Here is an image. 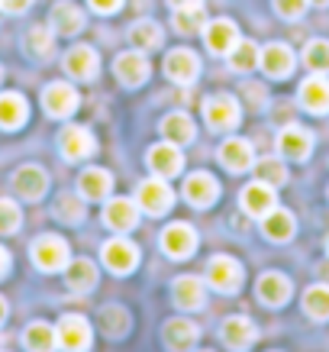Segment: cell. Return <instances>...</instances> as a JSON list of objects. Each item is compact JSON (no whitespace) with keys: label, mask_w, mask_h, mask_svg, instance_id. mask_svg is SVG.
I'll return each instance as SVG.
<instances>
[{"label":"cell","mask_w":329,"mask_h":352,"mask_svg":"<svg viewBox=\"0 0 329 352\" xmlns=\"http://www.w3.org/2000/svg\"><path fill=\"white\" fill-rule=\"evenodd\" d=\"M126 323H129V317L123 314V307H117V304H110V307L100 310V330H104L106 336H113V340L123 336Z\"/></svg>","instance_id":"41"},{"label":"cell","mask_w":329,"mask_h":352,"mask_svg":"<svg viewBox=\"0 0 329 352\" xmlns=\"http://www.w3.org/2000/svg\"><path fill=\"white\" fill-rule=\"evenodd\" d=\"M65 72L78 81H94V75L100 72V58L91 45H75L71 52L65 55Z\"/></svg>","instance_id":"15"},{"label":"cell","mask_w":329,"mask_h":352,"mask_svg":"<svg viewBox=\"0 0 329 352\" xmlns=\"http://www.w3.org/2000/svg\"><path fill=\"white\" fill-rule=\"evenodd\" d=\"M258 58H262V49H258L252 39H239V43L226 52V62H229L233 72H252L255 65H258Z\"/></svg>","instance_id":"35"},{"label":"cell","mask_w":329,"mask_h":352,"mask_svg":"<svg viewBox=\"0 0 329 352\" xmlns=\"http://www.w3.org/2000/svg\"><path fill=\"white\" fill-rule=\"evenodd\" d=\"M136 204L139 210H146L149 217H161L171 210V204H174V191H171L168 184H165V178H146V182L139 184L136 191Z\"/></svg>","instance_id":"2"},{"label":"cell","mask_w":329,"mask_h":352,"mask_svg":"<svg viewBox=\"0 0 329 352\" xmlns=\"http://www.w3.org/2000/svg\"><path fill=\"white\" fill-rule=\"evenodd\" d=\"M129 43H133V49H139V52H152V49H159V45L165 43V32H161L159 23L139 20V23H133V30H129Z\"/></svg>","instance_id":"32"},{"label":"cell","mask_w":329,"mask_h":352,"mask_svg":"<svg viewBox=\"0 0 329 352\" xmlns=\"http://www.w3.org/2000/svg\"><path fill=\"white\" fill-rule=\"evenodd\" d=\"M55 340L62 349H91V323L78 314H68L55 327Z\"/></svg>","instance_id":"7"},{"label":"cell","mask_w":329,"mask_h":352,"mask_svg":"<svg viewBox=\"0 0 329 352\" xmlns=\"http://www.w3.org/2000/svg\"><path fill=\"white\" fill-rule=\"evenodd\" d=\"M242 278L245 272L233 256H213L210 265H207V285L216 288L220 294H236L239 285H242Z\"/></svg>","instance_id":"3"},{"label":"cell","mask_w":329,"mask_h":352,"mask_svg":"<svg viewBox=\"0 0 329 352\" xmlns=\"http://www.w3.org/2000/svg\"><path fill=\"white\" fill-rule=\"evenodd\" d=\"M0 78H3V68H0Z\"/></svg>","instance_id":"50"},{"label":"cell","mask_w":329,"mask_h":352,"mask_svg":"<svg viewBox=\"0 0 329 352\" xmlns=\"http://www.w3.org/2000/svg\"><path fill=\"white\" fill-rule=\"evenodd\" d=\"M304 65L313 75H329V43L326 39H310L304 45Z\"/></svg>","instance_id":"37"},{"label":"cell","mask_w":329,"mask_h":352,"mask_svg":"<svg viewBox=\"0 0 329 352\" xmlns=\"http://www.w3.org/2000/svg\"><path fill=\"white\" fill-rule=\"evenodd\" d=\"M32 262L36 268H43V272H58L71 262V252H68V243H65L62 236H39L36 243H32Z\"/></svg>","instance_id":"4"},{"label":"cell","mask_w":329,"mask_h":352,"mask_svg":"<svg viewBox=\"0 0 329 352\" xmlns=\"http://www.w3.org/2000/svg\"><path fill=\"white\" fill-rule=\"evenodd\" d=\"M184 197H188L197 210H203V207H210V204L220 197V184H216V178L207 175V171H194V175H188V182H184Z\"/></svg>","instance_id":"14"},{"label":"cell","mask_w":329,"mask_h":352,"mask_svg":"<svg viewBox=\"0 0 329 352\" xmlns=\"http://www.w3.org/2000/svg\"><path fill=\"white\" fill-rule=\"evenodd\" d=\"M20 223H23L20 207L13 201H7V197H0V233H16Z\"/></svg>","instance_id":"43"},{"label":"cell","mask_w":329,"mask_h":352,"mask_svg":"<svg viewBox=\"0 0 329 352\" xmlns=\"http://www.w3.org/2000/svg\"><path fill=\"white\" fill-rule=\"evenodd\" d=\"M165 75L174 81V85H191L194 78L201 75V58L191 52V49H174L165 58Z\"/></svg>","instance_id":"12"},{"label":"cell","mask_w":329,"mask_h":352,"mask_svg":"<svg viewBox=\"0 0 329 352\" xmlns=\"http://www.w3.org/2000/svg\"><path fill=\"white\" fill-rule=\"evenodd\" d=\"M3 320H7V300L0 298V323H3Z\"/></svg>","instance_id":"48"},{"label":"cell","mask_w":329,"mask_h":352,"mask_svg":"<svg viewBox=\"0 0 329 352\" xmlns=\"http://www.w3.org/2000/svg\"><path fill=\"white\" fill-rule=\"evenodd\" d=\"M23 346L26 349H55L58 346V340H55V327H49V323H30L26 330H23Z\"/></svg>","instance_id":"36"},{"label":"cell","mask_w":329,"mask_h":352,"mask_svg":"<svg viewBox=\"0 0 329 352\" xmlns=\"http://www.w3.org/2000/svg\"><path fill=\"white\" fill-rule=\"evenodd\" d=\"M7 272H10V252H7V249L0 245V278L7 275Z\"/></svg>","instance_id":"47"},{"label":"cell","mask_w":329,"mask_h":352,"mask_svg":"<svg viewBox=\"0 0 329 352\" xmlns=\"http://www.w3.org/2000/svg\"><path fill=\"white\" fill-rule=\"evenodd\" d=\"M203 120L213 133H226V129H236L239 120H242V110L236 104V97L229 94H213L207 104H203Z\"/></svg>","instance_id":"1"},{"label":"cell","mask_w":329,"mask_h":352,"mask_svg":"<svg viewBox=\"0 0 329 352\" xmlns=\"http://www.w3.org/2000/svg\"><path fill=\"white\" fill-rule=\"evenodd\" d=\"M255 182H265L271 184V188H281V184L287 182V168H284V162L281 159H262V162H255Z\"/></svg>","instance_id":"39"},{"label":"cell","mask_w":329,"mask_h":352,"mask_svg":"<svg viewBox=\"0 0 329 352\" xmlns=\"http://www.w3.org/2000/svg\"><path fill=\"white\" fill-rule=\"evenodd\" d=\"M258 298L268 307H281L291 300V278L281 275V272H265L258 278Z\"/></svg>","instance_id":"21"},{"label":"cell","mask_w":329,"mask_h":352,"mask_svg":"<svg viewBox=\"0 0 329 352\" xmlns=\"http://www.w3.org/2000/svg\"><path fill=\"white\" fill-rule=\"evenodd\" d=\"M161 249H165V256H171V258H188L194 249H197V233H194V226L184 223V220L168 223L161 230Z\"/></svg>","instance_id":"6"},{"label":"cell","mask_w":329,"mask_h":352,"mask_svg":"<svg viewBox=\"0 0 329 352\" xmlns=\"http://www.w3.org/2000/svg\"><path fill=\"white\" fill-rule=\"evenodd\" d=\"M23 45L32 58H52L55 52V36L49 26H30L26 36H23Z\"/></svg>","instance_id":"33"},{"label":"cell","mask_w":329,"mask_h":352,"mask_svg":"<svg viewBox=\"0 0 329 352\" xmlns=\"http://www.w3.org/2000/svg\"><path fill=\"white\" fill-rule=\"evenodd\" d=\"M171 10H191V7H203V0H168Z\"/></svg>","instance_id":"46"},{"label":"cell","mask_w":329,"mask_h":352,"mask_svg":"<svg viewBox=\"0 0 329 352\" xmlns=\"http://www.w3.org/2000/svg\"><path fill=\"white\" fill-rule=\"evenodd\" d=\"M113 72H117V78L123 81L126 87H139L146 78L152 75V65H149V58L139 52H123V55H117V62H113Z\"/></svg>","instance_id":"11"},{"label":"cell","mask_w":329,"mask_h":352,"mask_svg":"<svg viewBox=\"0 0 329 352\" xmlns=\"http://www.w3.org/2000/svg\"><path fill=\"white\" fill-rule=\"evenodd\" d=\"M304 310L313 320H329V288L326 285H313L304 291Z\"/></svg>","instance_id":"38"},{"label":"cell","mask_w":329,"mask_h":352,"mask_svg":"<svg viewBox=\"0 0 329 352\" xmlns=\"http://www.w3.org/2000/svg\"><path fill=\"white\" fill-rule=\"evenodd\" d=\"M49 26H52L58 36H75V32L84 30V13H81V7H75L71 0H62V3H55L52 13H49Z\"/></svg>","instance_id":"20"},{"label":"cell","mask_w":329,"mask_h":352,"mask_svg":"<svg viewBox=\"0 0 329 352\" xmlns=\"http://www.w3.org/2000/svg\"><path fill=\"white\" fill-rule=\"evenodd\" d=\"M161 333H165V346H168V349H191L194 342H197V336H201L197 323H194V320H184V317H174V320H168Z\"/></svg>","instance_id":"29"},{"label":"cell","mask_w":329,"mask_h":352,"mask_svg":"<svg viewBox=\"0 0 329 352\" xmlns=\"http://www.w3.org/2000/svg\"><path fill=\"white\" fill-rule=\"evenodd\" d=\"M55 217L62 223H81L84 220V201L81 197H71V194H62L58 204H55Z\"/></svg>","instance_id":"40"},{"label":"cell","mask_w":329,"mask_h":352,"mask_svg":"<svg viewBox=\"0 0 329 352\" xmlns=\"http://www.w3.org/2000/svg\"><path fill=\"white\" fill-rule=\"evenodd\" d=\"M13 188L26 201H39L45 194V188H49V175L39 165H23V168L13 171Z\"/></svg>","instance_id":"16"},{"label":"cell","mask_w":329,"mask_h":352,"mask_svg":"<svg viewBox=\"0 0 329 352\" xmlns=\"http://www.w3.org/2000/svg\"><path fill=\"white\" fill-rule=\"evenodd\" d=\"M94 136L87 126H65L62 136H58V149L68 162H78V159H87L94 152Z\"/></svg>","instance_id":"13"},{"label":"cell","mask_w":329,"mask_h":352,"mask_svg":"<svg viewBox=\"0 0 329 352\" xmlns=\"http://www.w3.org/2000/svg\"><path fill=\"white\" fill-rule=\"evenodd\" d=\"M26 97L16 94V91H7L0 94V126L3 129H16L26 123Z\"/></svg>","instance_id":"31"},{"label":"cell","mask_w":329,"mask_h":352,"mask_svg":"<svg viewBox=\"0 0 329 352\" xmlns=\"http://www.w3.org/2000/svg\"><path fill=\"white\" fill-rule=\"evenodd\" d=\"M104 220L110 230L126 233V230H133V226L139 223V204L129 201V197H113V201L104 207Z\"/></svg>","instance_id":"18"},{"label":"cell","mask_w":329,"mask_h":352,"mask_svg":"<svg viewBox=\"0 0 329 352\" xmlns=\"http://www.w3.org/2000/svg\"><path fill=\"white\" fill-rule=\"evenodd\" d=\"M300 104L310 113H329V81L323 75H313L300 85Z\"/></svg>","instance_id":"25"},{"label":"cell","mask_w":329,"mask_h":352,"mask_svg":"<svg viewBox=\"0 0 329 352\" xmlns=\"http://www.w3.org/2000/svg\"><path fill=\"white\" fill-rule=\"evenodd\" d=\"M294 214H287L281 207H271L265 217H262V233L271 239V243H287L294 236Z\"/></svg>","instance_id":"28"},{"label":"cell","mask_w":329,"mask_h":352,"mask_svg":"<svg viewBox=\"0 0 329 352\" xmlns=\"http://www.w3.org/2000/svg\"><path fill=\"white\" fill-rule=\"evenodd\" d=\"M220 162H223V168L239 175V171H249L255 165V152L245 139H226L220 146Z\"/></svg>","instance_id":"23"},{"label":"cell","mask_w":329,"mask_h":352,"mask_svg":"<svg viewBox=\"0 0 329 352\" xmlns=\"http://www.w3.org/2000/svg\"><path fill=\"white\" fill-rule=\"evenodd\" d=\"M100 258L110 272L117 275H129L133 268L139 265V249L129 243L126 236H117V239H106L104 249H100Z\"/></svg>","instance_id":"5"},{"label":"cell","mask_w":329,"mask_h":352,"mask_svg":"<svg viewBox=\"0 0 329 352\" xmlns=\"http://www.w3.org/2000/svg\"><path fill=\"white\" fill-rule=\"evenodd\" d=\"M203 39H207V49L216 55H226L239 43V26L233 20H210L207 30H203Z\"/></svg>","instance_id":"19"},{"label":"cell","mask_w":329,"mask_h":352,"mask_svg":"<svg viewBox=\"0 0 329 352\" xmlns=\"http://www.w3.org/2000/svg\"><path fill=\"white\" fill-rule=\"evenodd\" d=\"M220 333H223V342L229 349H249L255 342V323L249 317H226Z\"/></svg>","instance_id":"27"},{"label":"cell","mask_w":329,"mask_h":352,"mask_svg":"<svg viewBox=\"0 0 329 352\" xmlns=\"http://www.w3.org/2000/svg\"><path fill=\"white\" fill-rule=\"evenodd\" d=\"M275 207V188L265 182H252L242 188V210L249 217H265Z\"/></svg>","instance_id":"26"},{"label":"cell","mask_w":329,"mask_h":352,"mask_svg":"<svg viewBox=\"0 0 329 352\" xmlns=\"http://www.w3.org/2000/svg\"><path fill=\"white\" fill-rule=\"evenodd\" d=\"M146 162H149V168L155 171L159 178H174V175H181V168H184V155H181L178 142H159V146H152Z\"/></svg>","instance_id":"9"},{"label":"cell","mask_w":329,"mask_h":352,"mask_svg":"<svg viewBox=\"0 0 329 352\" xmlns=\"http://www.w3.org/2000/svg\"><path fill=\"white\" fill-rule=\"evenodd\" d=\"M43 107L49 117H71L78 110V91L71 85H65V81H55L43 91Z\"/></svg>","instance_id":"8"},{"label":"cell","mask_w":329,"mask_h":352,"mask_svg":"<svg viewBox=\"0 0 329 352\" xmlns=\"http://www.w3.org/2000/svg\"><path fill=\"white\" fill-rule=\"evenodd\" d=\"M91 7H94L97 13H117L120 7H123V0H91Z\"/></svg>","instance_id":"45"},{"label":"cell","mask_w":329,"mask_h":352,"mask_svg":"<svg viewBox=\"0 0 329 352\" xmlns=\"http://www.w3.org/2000/svg\"><path fill=\"white\" fill-rule=\"evenodd\" d=\"M258 65L265 68L268 78H287L294 72V52H291V45H284V43H268L265 49H262Z\"/></svg>","instance_id":"17"},{"label":"cell","mask_w":329,"mask_h":352,"mask_svg":"<svg viewBox=\"0 0 329 352\" xmlns=\"http://www.w3.org/2000/svg\"><path fill=\"white\" fill-rule=\"evenodd\" d=\"M194 120L188 117V113H168V117L161 120V133H165V139L168 142H178V146H184V142H194Z\"/></svg>","instance_id":"34"},{"label":"cell","mask_w":329,"mask_h":352,"mask_svg":"<svg viewBox=\"0 0 329 352\" xmlns=\"http://www.w3.org/2000/svg\"><path fill=\"white\" fill-rule=\"evenodd\" d=\"M78 191L84 201H104L106 194L113 191V175L106 168H87L78 178Z\"/></svg>","instance_id":"24"},{"label":"cell","mask_w":329,"mask_h":352,"mask_svg":"<svg viewBox=\"0 0 329 352\" xmlns=\"http://www.w3.org/2000/svg\"><path fill=\"white\" fill-rule=\"evenodd\" d=\"M307 10V0H275V13L284 20H297Z\"/></svg>","instance_id":"44"},{"label":"cell","mask_w":329,"mask_h":352,"mask_svg":"<svg viewBox=\"0 0 329 352\" xmlns=\"http://www.w3.org/2000/svg\"><path fill=\"white\" fill-rule=\"evenodd\" d=\"M310 3H317V7H326L329 0H310Z\"/></svg>","instance_id":"49"},{"label":"cell","mask_w":329,"mask_h":352,"mask_svg":"<svg viewBox=\"0 0 329 352\" xmlns=\"http://www.w3.org/2000/svg\"><path fill=\"white\" fill-rule=\"evenodd\" d=\"M171 300H174V307L181 310H197L203 307V300H207V294H203V281L194 275H184L174 281V288H171Z\"/></svg>","instance_id":"22"},{"label":"cell","mask_w":329,"mask_h":352,"mask_svg":"<svg viewBox=\"0 0 329 352\" xmlns=\"http://www.w3.org/2000/svg\"><path fill=\"white\" fill-rule=\"evenodd\" d=\"M65 281L71 291H91L97 285V265L91 258H71L65 265Z\"/></svg>","instance_id":"30"},{"label":"cell","mask_w":329,"mask_h":352,"mask_svg":"<svg viewBox=\"0 0 329 352\" xmlns=\"http://www.w3.org/2000/svg\"><path fill=\"white\" fill-rule=\"evenodd\" d=\"M277 152H281L284 159H294V162L310 159V152H313V136H310V129L294 126V123L284 126L281 136H277Z\"/></svg>","instance_id":"10"},{"label":"cell","mask_w":329,"mask_h":352,"mask_svg":"<svg viewBox=\"0 0 329 352\" xmlns=\"http://www.w3.org/2000/svg\"><path fill=\"white\" fill-rule=\"evenodd\" d=\"M197 26H203V7H191V10H174V30L191 36L197 32Z\"/></svg>","instance_id":"42"}]
</instances>
